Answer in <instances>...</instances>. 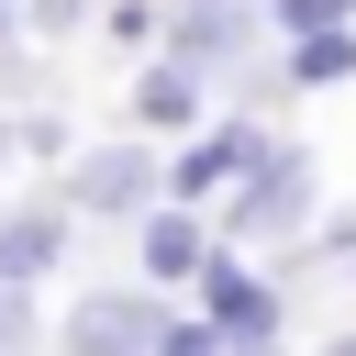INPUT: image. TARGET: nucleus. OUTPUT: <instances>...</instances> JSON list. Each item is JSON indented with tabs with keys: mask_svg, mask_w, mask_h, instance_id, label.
Here are the masks:
<instances>
[{
	"mask_svg": "<svg viewBox=\"0 0 356 356\" xmlns=\"http://www.w3.org/2000/svg\"><path fill=\"white\" fill-rule=\"evenodd\" d=\"M0 11H11V0H0Z\"/></svg>",
	"mask_w": 356,
	"mask_h": 356,
	"instance_id": "nucleus-12",
	"label": "nucleus"
},
{
	"mask_svg": "<svg viewBox=\"0 0 356 356\" xmlns=\"http://www.w3.org/2000/svg\"><path fill=\"white\" fill-rule=\"evenodd\" d=\"M67 200H78L89 222H122V211L156 200V156H145V145H89V156L67 167Z\"/></svg>",
	"mask_w": 356,
	"mask_h": 356,
	"instance_id": "nucleus-3",
	"label": "nucleus"
},
{
	"mask_svg": "<svg viewBox=\"0 0 356 356\" xmlns=\"http://www.w3.org/2000/svg\"><path fill=\"white\" fill-rule=\"evenodd\" d=\"M100 33H111V44H156V33H167V11H156V0H111V11H100Z\"/></svg>",
	"mask_w": 356,
	"mask_h": 356,
	"instance_id": "nucleus-9",
	"label": "nucleus"
},
{
	"mask_svg": "<svg viewBox=\"0 0 356 356\" xmlns=\"http://www.w3.org/2000/svg\"><path fill=\"white\" fill-rule=\"evenodd\" d=\"M323 356H356V334H334V345H323Z\"/></svg>",
	"mask_w": 356,
	"mask_h": 356,
	"instance_id": "nucleus-11",
	"label": "nucleus"
},
{
	"mask_svg": "<svg viewBox=\"0 0 356 356\" xmlns=\"http://www.w3.org/2000/svg\"><path fill=\"white\" fill-rule=\"evenodd\" d=\"M134 122H145V134H189V122H200V67H189V56L145 67V78H134Z\"/></svg>",
	"mask_w": 356,
	"mask_h": 356,
	"instance_id": "nucleus-4",
	"label": "nucleus"
},
{
	"mask_svg": "<svg viewBox=\"0 0 356 356\" xmlns=\"http://www.w3.org/2000/svg\"><path fill=\"white\" fill-rule=\"evenodd\" d=\"M267 11H278L289 33H323V22H345V0H267Z\"/></svg>",
	"mask_w": 356,
	"mask_h": 356,
	"instance_id": "nucleus-10",
	"label": "nucleus"
},
{
	"mask_svg": "<svg viewBox=\"0 0 356 356\" xmlns=\"http://www.w3.org/2000/svg\"><path fill=\"white\" fill-rule=\"evenodd\" d=\"M300 222H312V156H289V145L267 156V145H256V156H245V189L222 200V234H267V245H289Z\"/></svg>",
	"mask_w": 356,
	"mask_h": 356,
	"instance_id": "nucleus-1",
	"label": "nucleus"
},
{
	"mask_svg": "<svg viewBox=\"0 0 356 356\" xmlns=\"http://www.w3.org/2000/svg\"><path fill=\"white\" fill-rule=\"evenodd\" d=\"M56 256H67V211H11V222H0V278L33 289Z\"/></svg>",
	"mask_w": 356,
	"mask_h": 356,
	"instance_id": "nucleus-5",
	"label": "nucleus"
},
{
	"mask_svg": "<svg viewBox=\"0 0 356 356\" xmlns=\"http://www.w3.org/2000/svg\"><path fill=\"white\" fill-rule=\"evenodd\" d=\"M200 256H211V234L189 211H145V278H200Z\"/></svg>",
	"mask_w": 356,
	"mask_h": 356,
	"instance_id": "nucleus-6",
	"label": "nucleus"
},
{
	"mask_svg": "<svg viewBox=\"0 0 356 356\" xmlns=\"http://www.w3.org/2000/svg\"><path fill=\"white\" fill-rule=\"evenodd\" d=\"M245 156H256V134H245V122H234V134H211V145H189V156H178V200H200V189L245 178Z\"/></svg>",
	"mask_w": 356,
	"mask_h": 356,
	"instance_id": "nucleus-7",
	"label": "nucleus"
},
{
	"mask_svg": "<svg viewBox=\"0 0 356 356\" xmlns=\"http://www.w3.org/2000/svg\"><path fill=\"white\" fill-rule=\"evenodd\" d=\"M156 334H167V312L145 289H89L67 312V356H156Z\"/></svg>",
	"mask_w": 356,
	"mask_h": 356,
	"instance_id": "nucleus-2",
	"label": "nucleus"
},
{
	"mask_svg": "<svg viewBox=\"0 0 356 356\" xmlns=\"http://www.w3.org/2000/svg\"><path fill=\"white\" fill-rule=\"evenodd\" d=\"M289 67L323 89V78H345V67H356V33H334V22H323V33H300V56H289Z\"/></svg>",
	"mask_w": 356,
	"mask_h": 356,
	"instance_id": "nucleus-8",
	"label": "nucleus"
}]
</instances>
